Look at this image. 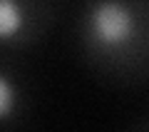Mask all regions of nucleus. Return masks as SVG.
<instances>
[{"label":"nucleus","instance_id":"obj_1","mask_svg":"<svg viewBox=\"0 0 149 132\" xmlns=\"http://www.w3.org/2000/svg\"><path fill=\"white\" fill-rule=\"evenodd\" d=\"M72 48L95 77L119 87L149 82V0H90L72 13Z\"/></svg>","mask_w":149,"mask_h":132},{"label":"nucleus","instance_id":"obj_2","mask_svg":"<svg viewBox=\"0 0 149 132\" xmlns=\"http://www.w3.org/2000/svg\"><path fill=\"white\" fill-rule=\"evenodd\" d=\"M65 8L52 0H0V55L22 58L52 35Z\"/></svg>","mask_w":149,"mask_h":132},{"label":"nucleus","instance_id":"obj_3","mask_svg":"<svg viewBox=\"0 0 149 132\" xmlns=\"http://www.w3.org/2000/svg\"><path fill=\"white\" fill-rule=\"evenodd\" d=\"M32 102L35 85L22 58L0 55V132H17L25 127Z\"/></svg>","mask_w":149,"mask_h":132},{"label":"nucleus","instance_id":"obj_4","mask_svg":"<svg viewBox=\"0 0 149 132\" xmlns=\"http://www.w3.org/2000/svg\"><path fill=\"white\" fill-rule=\"evenodd\" d=\"M127 132H149V117H142V120H137Z\"/></svg>","mask_w":149,"mask_h":132}]
</instances>
